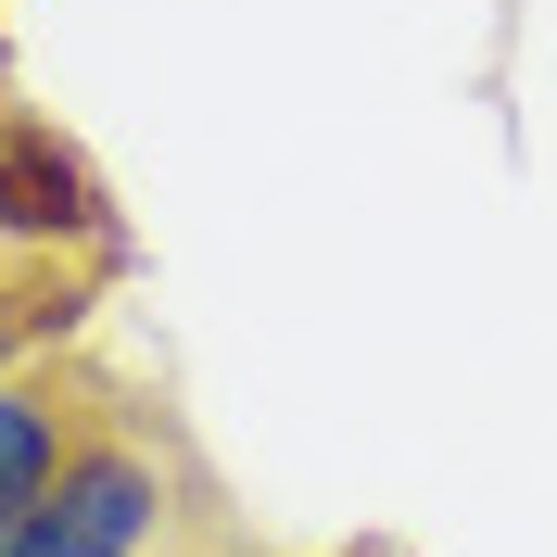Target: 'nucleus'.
<instances>
[{"label": "nucleus", "instance_id": "nucleus-1", "mask_svg": "<svg viewBox=\"0 0 557 557\" xmlns=\"http://www.w3.org/2000/svg\"><path fill=\"white\" fill-rule=\"evenodd\" d=\"M165 532H177V469H165V444H139L127 418H89L76 456L51 469V494L0 532V557H152Z\"/></svg>", "mask_w": 557, "mask_h": 557}, {"label": "nucleus", "instance_id": "nucleus-2", "mask_svg": "<svg viewBox=\"0 0 557 557\" xmlns=\"http://www.w3.org/2000/svg\"><path fill=\"white\" fill-rule=\"evenodd\" d=\"M0 253H114V190L89 177L64 127H38V114H0Z\"/></svg>", "mask_w": 557, "mask_h": 557}, {"label": "nucleus", "instance_id": "nucleus-3", "mask_svg": "<svg viewBox=\"0 0 557 557\" xmlns=\"http://www.w3.org/2000/svg\"><path fill=\"white\" fill-rule=\"evenodd\" d=\"M76 431H89V393L76 381H51V368H13V381H0V532L51 494V469L76 456Z\"/></svg>", "mask_w": 557, "mask_h": 557}, {"label": "nucleus", "instance_id": "nucleus-4", "mask_svg": "<svg viewBox=\"0 0 557 557\" xmlns=\"http://www.w3.org/2000/svg\"><path fill=\"white\" fill-rule=\"evenodd\" d=\"M76 317H89V278H64V267H0V381L26 368V355H51V343H76Z\"/></svg>", "mask_w": 557, "mask_h": 557}]
</instances>
